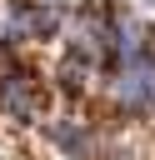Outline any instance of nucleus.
Instances as JSON below:
<instances>
[{
    "mask_svg": "<svg viewBox=\"0 0 155 160\" xmlns=\"http://www.w3.org/2000/svg\"><path fill=\"white\" fill-rule=\"evenodd\" d=\"M100 90H105V100H110L115 115H125V120H155V55L110 65L105 80H100Z\"/></svg>",
    "mask_w": 155,
    "mask_h": 160,
    "instance_id": "obj_1",
    "label": "nucleus"
},
{
    "mask_svg": "<svg viewBox=\"0 0 155 160\" xmlns=\"http://www.w3.org/2000/svg\"><path fill=\"white\" fill-rule=\"evenodd\" d=\"M0 115L15 120V125H40L45 120V85L15 55H0Z\"/></svg>",
    "mask_w": 155,
    "mask_h": 160,
    "instance_id": "obj_2",
    "label": "nucleus"
},
{
    "mask_svg": "<svg viewBox=\"0 0 155 160\" xmlns=\"http://www.w3.org/2000/svg\"><path fill=\"white\" fill-rule=\"evenodd\" d=\"M45 140L65 160H100V135L85 115H45Z\"/></svg>",
    "mask_w": 155,
    "mask_h": 160,
    "instance_id": "obj_3",
    "label": "nucleus"
},
{
    "mask_svg": "<svg viewBox=\"0 0 155 160\" xmlns=\"http://www.w3.org/2000/svg\"><path fill=\"white\" fill-rule=\"evenodd\" d=\"M105 75L95 70V65H85L80 55H60V65H55V85H60V95H70V100H80V95H90L95 85H100Z\"/></svg>",
    "mask_w": 155,
    "mask_h": 160,
    "instance_id": "obj_4",
    "label": "nucleus"
}]
</instances>
